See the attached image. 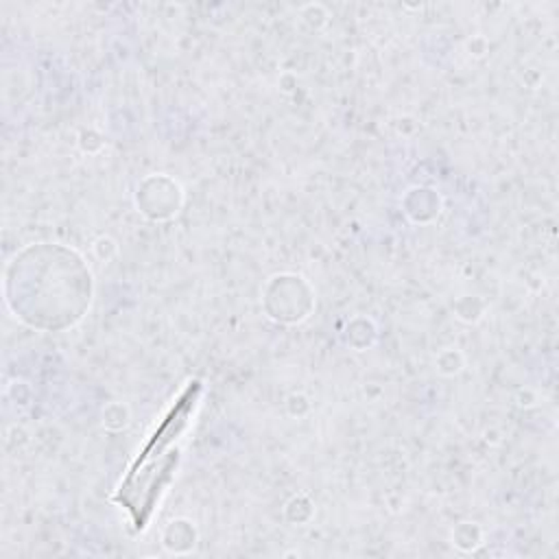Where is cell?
<instances>
[{
    "mask_svg": "<svg viewBox=\"0 0 559 559\" xmlns=\"http://www.w3.org/2000/svg\"><path fill=\"white\" fill-rule=\"evenodd\" d=\"M197 393H199V382H192L183 391L179 402L170 408V413L166 415L162 426L155 430L151 441L144 445V450L131 465L124 483L120 485V489L114 498L116 502H122L131 511V515L135 520V528L146 526V520H148L164 485L173 476L166 472H155V467L170 469V472H175V467H177V452H170V450L166 454H159V452H164L168 448V443H173L177 439V435L186 428V424L194 411Z\"/></svg>",
    "mask_w": 559,
    "mask_h": 559,
    "instance_id": "obj_1",
    "label": "cell"
}]
</instances>
